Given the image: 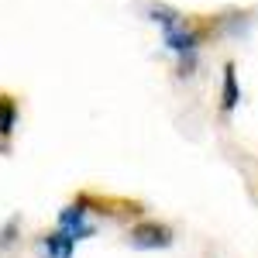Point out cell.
Segmentation results:
<instances>
[{"mask_svg": "<svg viewBox=\"0 0 258 258\" xmlns=\"http://www.w3.org/2000/svg\"><path fill=\"white\" fill-rule=\"evenodd\" d=\"M152 21L162 28V35H165V45L179 52V55H193L197 52V45L203 41V28H197L189 18H182L176 11H169V7H152Z\"/></svg>", "mask_w": 258, "mask_h": 258, "instance_id": "obj_1", "label": "cell"}, {"mask_svg": "<svg viewBox=\"0 0 258 258\" xmlns=\"http://www.w3.org/2000/svg\"><path fill=\"white\" fill-rule=\"evenodd\" d=\"M241 100V90H238V73H234V62H227L224 66V93H220V107L231 114L234 107H238Z\"/></svg>", "mask_w": 258, "mask_h": 258, "instance_id": "obj_6", "label": "cell"}, {"mask_svg": "<svg viewBox=\"0 0 258 258\" xmlns=\"http://www.w3.org/2000/svg\"><path fill=\"white\" fill-rule=\"evenodd\" d=\"M18 127V100L11 93H0V152H7V138Z\"/></svg>", "mask_w": 258, "mask_h": 258, "instance_id": "obj_5", "label": "cell"}, {"mask_svg": "<svg viewBox=\"0 0 258 258\" xmlns=\"http://www.w3.org/2000/svg\"><path fill=\"white\" fill-rule=\"evenodd\" d=\"M59 227L69 234V238H90L93 234V224L86 220V210H83V200H76V203H69V207H62L59 210Z\"/></svg>", "mask_w": 258, "mask_h": 258, "instance_id": "obj_4", "label": "cell"}, {"mask_svg": "<svg viewBox=\"0 0 258 258\" xmlns=\"http://www.w3.org/2000/svg\"><path fill=\"white\" fill-rule=\"evenodd\" d=\"M18 227H21V217H11L4 227H0V251H7L11 244H14V234H18Z\"/></svg>", "mask_w": 258, "mask_h": 258, "instance_id": "obj_7", "label": "cell"}, {"mask_svg": "<svg viewBox=\"0 0 258 258\" xmlns=\"http://www.w3.org/2000/svg\"><path fill=\"white\" fill-rule=\"evenodd\" d=\"M35 251H38V258H73L76 238H69L62 227H55V231H48V234H38Z\"/></svg>", "mask_w": 258, "mask_h": 258, "instance_id": "obj_3", "label": "cell"}, {"mask_svg": "<svg viewBox=\"0 0 258 258\" xmlns=\"http://www.w3.org/2000/svg\"><path fill=\"white\" fill-rule=\"evenodd\" d=\"M127 244H131V248H141V251L169 248V244H172V231H169L165 224L145 220V224H135V227H131V234H127Z\"/></svg>", "mask_w": 258, "mask_h": 258, "instance_id": "obj_2", "label": "cell"}]
</instances>
